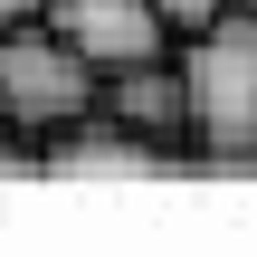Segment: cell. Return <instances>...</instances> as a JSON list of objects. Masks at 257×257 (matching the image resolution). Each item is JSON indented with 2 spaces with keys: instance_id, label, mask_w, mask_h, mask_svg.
Returning a JSON list of instances; mask_svg holds the SVG:
<instances>
[{
  "instance_id": "6da1fadb",
  "label": "cell",
  "mask_w": 257,
  "mask_h": 257,
  "mask_svg": "<svg viewBox=\"0 0 257 257\" xmlns=\"http://www.w3.org/2000/svg\"><path fill=\"white\" fill-rule=\"evenodd\" d=\"M172 57H181V86H191V162L257 172V10L229 0Z\"/></svg>"
},
{
  "instance_id": "7a4b0ae2",
  "label": "cell",
  "mask_w": 257,
  "mask_h": 257,
  "mask_svg": "<svg viewBox=\"0 0 257 257\" xmlns=\"http://www.w3.org/2000/svg\"><path fill=\"white\" fill-rule=\"evenodd\" d=\"M95 105H105V76H95L86 48H67L38 10H29V19H0V124H10V134L48 143V134H67L76 114H95Z\"/></svg>"
},
{
  "instance_id": "3957f363",
  "label": "cell",
  "mask_w": 257,
  "mask_h": 257,
  "mask_svg": "<svg viewBox=\"0 0 257 257\" xmlns=\"http://www.w3.org/2000/svg\"><path fill=\"white\" fill-rule=\"evenodd\" d=\"M67 48H86L95 57V76H114V67H143V57H172L181 38H172V19H162V0H48L38 10Z\"/></svg>"
},
{
  "instance_id": "277c9868",
  "label": "cell",
  "mask_w": 257,
  "mask_h": 257,
  "mask_svg": "<svg viewBox=\"0 0 257 257\" xmlns=\"http://www.w3.org/2000/svg\"><path fill=\"white\" fill-rule=\"evenodd\" d=\"M172 162H191V153H172V143H153V134H134L124 114H76L67 134H48L38 143V172H57V181H105V172H172Z\"/></svg>"
},
{
  "instance_id": "5b68a950",
  "label": "cell",
  "mask_w": 257,
  "mask_h": 257,
  "mask_svg": "<svg viewBox=\"0 0 257 257\" xmlns=\"http://www.w3.org/2000/svg\"><path fill=\"white\" fill-rule=\"evenodd\" d=\"M105 114H124L134 134L191 153V86H181V57H143V67H114L105 76Z\"/></svg>"
},
{
  "instance_id": "8992f818",
  "label": "cell",
  "mask_w": 257,
  "mask_h": 257,
  "mask_svg": "<svg viewBox=\"0 0 257 257\" xmlns=\"http://www.w3.org/2000/svg\"><path fill=\"white\" fill-rule=\"evenodd\" d=\"M229 0H162V19H172V38H191V29H210Z\"/></svg>"
},
{
  "instance_id": "52a82bcc",
  "label": "cell",
  "mask_w": 257,
  "mask_h": 257,
  "mask_svg": "<svg viewBox=\"0 0 257 257\" xmlns=\"http://www.w3.org/2000/svg\"><path fill=\"white\" fill-rule=\"evenodd\" d=\"M10 172H38V143H29V134H10V124H0V181H10Z\"/></svg>"
},
{
  "instance_id": "ba28073f",
  "label": "cell",
  "mask_w": 257,
  "mask_h": 257,
  "mask_svg": "<svg viewBox=\"0 0 257 257\" xmlns=\"http://www.w3.org/2000/svg\"><path fill=\"white\" fill-rule=\"evenodd\" d=\"M29 10H48V0H0V19H29Z\"/></svg>"
},
{
  "instance_id": "9c48e42d",
  "label": "cell",
  "mask_w": 257,
  "mask_h": 257,
  "mask_svg": "<svg viewBox=\"0 0 257 257\" xmlns=\"http://www.w3.org/2000/svg\"><path fill=\"white\" fill-rule=\"evenodd\" d=\"M238 10H257V0H238Z\"/></svg>"
}]
</instances>
